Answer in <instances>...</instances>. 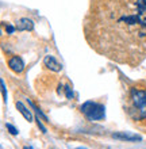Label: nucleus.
I'll use <instances>...</instances> for the list:
<instances>
[{"label": "nucleus", "instance_id": "9b49d317", "mask_svg": "<svg viewBox=\"0 0 146 149\" xmlns=\"http://www.w3.org/2000/svg\"><path fill=\"white\" fill-rule=\"evenodd\" d=\"M0 84H1V95H3V100H4V103H7V88H6V83H4V80H0Z\"/></svg>", "mask_w": 146, "mask_h": 149}, {"label": "nucleus", "instance_id": "2eb2a0df", "mask_svg": "<svg viewBox=\"0 0 146 149\" xmlns=\"http://www.w3.org/2000/svg\"><path fill=\"white\" fill-rule=\"evenodd\" d=\"M65 91H66V98L68 99H72L73 98V91H72V88L69 86L65 87Z\"/></svg>", "mask_w": 146, "mask_h": 149}, {"label": "nucleus", "instance_id": "6e6552de", "mask_svg": "<svg viewBox=\"0 0 146 149\" xmlns=\"http://www.w3.org/2000/svg\"><path fill=\"white\" fill-rule=\"evenodd\" d=\"M16 109H18V111H19L22 115H23V118L24 119H27L28 122H31V119H33V114L30 113V110H27L26 109V106H24L22 102H16Z\"/></svg>", "mask_w": 146, "mask_h": 149}, {"label": "nucleus", "instance_id": "39448f33", "mask_svg": "<svg viewBox=\"0 0 146 149\" xmlns=\"http://www.w3.org/2000/svg\"><path fill=\"white\" fill-rule=\"evenodd\" d=\"M8 67L15 73H22L24 69V63L19 56H14V57H11V58L8 60Z\"/></svg>", "mask_w": 146, "mask_h": 149}, {"label": "nucleus", "instance_id": "20e7f679", "mask_svg": "<svg viewBox=\"0 0 146 149\" xmlns=\"http://www.w3.org/2000/svg\"><path fill=\"white\" fill-rule=\"evenodd\" d=\"M85 117H87L89 121H100V119H103V118L106 117V107L103 106V104H98V103H96L95 107H93Z\"/></svg>", "mask_w": 146, "mask_h": 149}, {"label": "nucleus", "instance_id": "f3484780", "mask_svg": "<svg viewBox=\"0 0 146 149\" xmlns=\"http://www.w3.org/2000/svg\"><path fill=\"white\" fill-rule=\"evenodd\" d=\"M76 149H87V148H84V146H79V148H76Z\"/></svg>", "mask_w": 146, "mask_h": 149}, {"label": "nucleus", "instance_id": "423d86ee", "mask_svg": "<svg viewBox=\"0 0 146 149\" xmlns=\"http://www.w3.org/2000/svg\"><path fill=\"white\" fill-rule=\"evenodd\" d=\"M34 29V22L28 18H22L16 22V30L18 31H30Z\"/></svg>", "mask_w": 146, "mask_h": 149}, {"label": "nucleus", "instance_id": "f8f14e48", "mask_svg": "<svg viewBox=\"0 0 146 149\" xmlns=\"http://www.w3.org/2000/svg\"><path fill=\"white\" fill-rule=\"evenodd\" d=\"M6 127H7V130L12 134V136H16V134L19 133V132H18V129H16L14 125H11V123H6Z\"/></svg>", "mask_w": 146, "mask_h": 149}, {"label": "nucleus", "instance_id": "7ed1b4c3", "mask_svg": "<svg viewBox=\"0 0 146 149\" xmlns=\"http://www.w3.org/2000/svg\"><path fill=\"white\" fill-rule=\"evenodd\" d=\"M112 138L119 140V141H126V142H134V141H141L142 137L139 134L131 133V132H115L112 133Z\"/></svg>", "mask_w": 146, "mask_h": 149}, {"label": "nucleus", "instance_id": "4468645a", "mask_svg": "<svg viewBox=\"0 0 146 149\" xmlns=\"http://www.w3.org/2000/svg\"><path fill=\"white\" fill-rule=\"evenodd\" d=\"M35 121H37V125H38V127H39V129L42 130V133H46V127H45V126L42 125V123H41V121H39V117H38V115H37V117H35Z\"/></svg>", "mask_w": 146, "mask_h": 149}, {"label": "nucleus", "instance_id": "dca6fc26", "mask_svg": "<svg viewBox=\"0 0 146 149\" xmlns=\"http://www.w3.org/2000/svg\"><path fill=\"white\" fill-rule=\"evenodd\" d=\"M23 149H33V148H31V146H24Z\"/></svg>", "mask_w": 146, "mask_h": 149}, {"label": "nucleus", "instance_id": "0eeeda50", "mask_svg": "<svg viewBox=\"0 0 146 149\" xmlns=\"http://www.w3.org/2000/svg\"><path fill=\"white\" fill-rule=\"evenodd\" d=\"M44 64H45V67H48L50 71L60 72L61 69H62V65H61L53 56H46V57L44 58Z\"/></svg>", "mask_w": 146, "mask_h": 149}, {"label": "nucleus", "instance_id": "ddd939ff", "mask_svg": "<svg viewBox=\"0 0 146 149\" xmlns=\"http://www.w3.org/2000/svg\"><path fill=\"white\" fill-rule=\"evenodd\" d=\"M15 30H16V27H14L12 24H10V23L6 24V31H7V34H12Z\"/></svg>", "mask_w": 146, "mask_h": 149}, {"label": "nucleus", "instance_id": "1a4fd4ad", "mask_svg": "<svg viewBox=\"0 0 146 149\" xmlns=\"http://www.w3.org/2000/svg\"><path fill=\"white\" fill-rule=\"evenodd\" d=\"M95 104H96V103L92 102V100H88V102H85L83 106H81V113H83L84 115H87V114L89 113V111H91L93 107H95Z\"/></svg>", "mask_w": 146, "mask_h": 149}, {"label": "nucleus", "instance_id": "f257e3e1", "mask_svg": "<svg viewBox=\"0 0 146 149\" xmlns=\"http://www.w3.org/2000/svg\"><path fill=\"white\" fill-rule=\"evenodd\" d=\"M84 36L103 57L139 65L146 58V0H91Z\"/></svg>", "mask_w": 146, "mask_h": 149}, {"label": "nucleus", "instance_id": "9d476101", "mask_svg": "<svg viewBox=\"0 0 146 149\" xmlns=\"http://www.w3.org/2000/svg\"><path fill=\"white\" fill-rule=\"evenodd\" d=\"M27 102H28V104H30V106H31V107H33V109H34V110H35V113H37V114H38V115H39V117H41V118H44L45 121H48V117H46V115H45V114H44V113H42V111H41V110H39V109H38V107H37V106H35V104H34V103H33V102H31V100H28V99H27Z\"/></svg>", "mask_w": 146, "mask_h": 149}, {"label": "nucleus", "instance_id": "f03ea898", "mask_svg": "<svg viewBox=\"0 0 146 149\" xmlns=\"http://www.w3.org/2000/svg\"><path fill=\"white\" fill-rule=\"evenodd\" d=\"M130 99L131 103H133V110L135 113L133 118L137 121L146 118V91L131 88Z\"/></svg>", "mask_w": 146, "mask_h": 149}]
</instances>
